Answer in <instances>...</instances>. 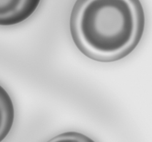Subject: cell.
Here are the masks:
<instances>
[{"instance_id": "2", "label": "cell", "mask_w": 152, "mask_h": 142, "mask_svg": "<svg viewBox=\"0 0 152 142\" xmlns=\"http://www.w3.org/2000/svg\"><path fill=\"white\" fill-rule=\"evenodd\" d=\"M41 0H0V26L20 24L34 13Z\"/></svg>"}, {"instance_id": "3", "label": "cell", "mask_w": 152, "mask_h": 142, "mask_svg": "<svg viewBox=\"0 0 152 142\" xmlns=\"http://www.w3.org/2000/svg\"><path fill=\"white\" fill-rule=\"evenodd\" d=\"M15 107L11 97L0 85V142L11 131L15 121Z\"/></svg>"}, {"instance_id": "4", "label": "cell", "mask_w": 152, "mask_h": 142, "mask_svg": "<svg viewBox=\"0 0 152 142\" xmlns=\"http://www.w3.org/2000/svg\"><path fill=\"white\" fill-rule=\"evenodd\" d=\"M47 142H96L86 135L77 131L64 132L49 139Z\"/></svg>"}, {"instance_id": "1", "label": "cell", "mask_w": 152, "mask_h": 142, "mask_svg": "<svg viewBox=\"0 0 152 142\" xmlns=\"http://www.w3.org/2000/svg\"><path fill=\"white\" fill-rule=\"evenodd\" d=\"M145 14L140 0H77L70 15L74 44L89 58L110 63L124 58L142 38Z\"/></svg>"}]
</instances>
